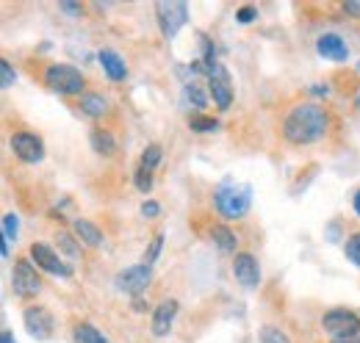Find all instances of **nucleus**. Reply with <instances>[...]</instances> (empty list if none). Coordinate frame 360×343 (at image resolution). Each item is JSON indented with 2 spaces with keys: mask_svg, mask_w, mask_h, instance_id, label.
I'll return each mask as SVG.
<instances>
[{
  "mask_svg": "<svg viewBox=\"0 0 360 343\" xmlns=\"http://www.w3.org/2000/svg\"><path fill=\"white\" fill-rule=\"evenodd\" d=\"M233 277H236L244 288H255V285L261 283V266H258L255 255L238 252V255L233 257Z\"/></svg>",
  "mask_w": 360,
  "mask_h": 343,
  "instance_id": "13",
  "label": "nucleus"
},
{
  "mask_svg": "<svg viewBox=\"0 0 360 343\" xmlns=\"http://www.w3.org/2000/svg\"><path fill=\"white\" fill-rule=\"evenodd\" d=\"M188 128L202 133V130H217L219 128V122H217L214 117H191V119H188Z\"/></svg>",
  "mask_w": 360,
  "mask_h": 343,
  "instance_id": "28",
  "label": "nucleus"
},
{
  "mask_svg": "<svg viewBox=\"0 0 360 343\" xmlns=\"http://www.w3.org/2000/svg\"><path fill=\"white\" fill-rule=\"evenodd\" d=\"M186 100L197 108V111H202L205 105H208V94H205V89L200 84H188L186 86Z\"/></svg>",
  "mask_w": 360,
  "mask_h": 343,
  "instance_id": "23",
  "label": "nucleus"
},
{
  "mask_svg": "<svg viewBox=\"0 0 360 343\" xmlns=\"http://www.w3.org/2000/svg\"><path fill=\"white\" fill-rule=\"evenodd\" d=\"M150 280H153V266L139 263V266H131V268H125V271H120V274L114 277V288H117L120 294H128V297L139 299V297L147 291Z\"/></svg>",
  "mask_w": 360,
  "mask_h": 343,
  "instance_id": "7",
  "label": "nucleus"
},
{
  "mask_svg": "<svg viewBox=\"0 0 360 343\" xmlns=\"http://www.w3.org/2000/svg\"><path fill=\"white\" fill-rule=\"evenodd\" d=\"M0 343H14V335H11L8 330H3V332H0Z\"/></svg>",
  "mask_w": 360,
  "mask_h": 343,
  "instance_id": "37",
  "label": "nucleus"
},
{
  "mask_svg": "<svg viewBox=\"0 0 360 343\" xmlns=\"http://www.w3.org/2000/svg\"><path fill=\"white\" fill-rule=\"evenodd\" d=\"M358 72H360V64H358Z\"/></svg>",
  "mask_w": 360,
  "mask_h": 343,
  "instance_id": "41",
  "label": "nucleus"
},
{
  "mask_svg": "<svg viewBox=\"0 0 360 343\" xmlns=\"http://www.w3.org/2000/svg\"><path fill=\"white\" fill-rule=\"evenodd\" d=\"M155 20L167 39H175L183 25L188 22V6L183 0H158L155 3Z\"/></svg>",
  "mask_w": 360,
  "mask_h": 343,
  "instance_id": "4",
  "label": "nucleus"
},
{
  "mask_svg": "<svg viewBox=\"0 0 360 343\" xmlns=\"http://www.w3.org/2000/svg\"><path fill=\"white\" fill-rule=\"evenodd\" d=\"M341 8H344V11L349 14V17H355V20H360V0H347V3L341 6Z\"/></svg>",
  "mask_w": 360,
  "mask_h": 343,
  "instance_id": "33",
  "label": "nucleus"
},
{
  "mask_svg": "<svg viewBox=\"0 0 360 343\" xmlns=\"http://www.w3.org/2000/svg\"><path fill=\"white\" fill-rule=\"evenodd\" d=\"M161 158H164V147H161V144H147L144 153H141V164H139V167L153 172L161 164Z\"/></svg>",
  "mask_w": 360,
  "mask_h": 343,
  "instance_id": "22",
  "label": "nucleus"
},
{
  "mask_svg": "<svg viewBox=\"0 0 360 343\" xmlns=\"http://www.w3.org/2000/svg\"><path fill=\"white\" fill-rule=\"evenodd\" d=\"M330 114L316 103H297L283 119V138L294 147H308L327 136Z\"/></svg>",
  "mask_w": 360,
  "mask_h": 343,
  "instance_id": "1",
  "label": "nucleus"
},
{
  "mask_svg": "<svg viewBox=\"0 0 360 343\" xmlns=\"http://www.w3.org/2000/svg\"><path fill=\"white\" fill-rule=\"evenodd\" d=\"M161 247H164V233H158V235L150 241V247H147V252H144V260H141V263L153 266V263H155V257L161 255Z\"/></svg>",
  "mask_w": 360,
  "mask_h": 343,
  "instance_id": "27",
  "label": "nucleus"
},
{
  "mask_svg": "<svg viewBox=\"0 0 360 343\" xmlns=\"http://www.w3.org/2000/svg\"><path fill=\"white\" fill-rule=\"evenodd\" d=\"M22 324H25V330H28L34 338H39V341H47V338L53 335V330H56L53 313H50L47 307H42V304L25 307V310H22Z\"/></svg>",
  "mask_w": 360,
  "mask_h": 343,
  "instance_id": "10",
  "label": "nucleus"
},
{
  "mask_svg": "<svg viewBox=\"0 0 360 343\" xmlns=\"http://www.w3.org/2000/svg\"><path fill=\"white\" fill-rule=\"evenodd\" d=\"M252 205V186L222 180L214 191V208L225 219H241Z\"/></svg>",
  "mask_w": 360,
  "mask_h": 343,
  "instance_id": "2",
  "label": "nucleus"
},
{
  "mask_svg": "<svg viewBox=\"0 0 360 343\" xmlns=\"http://www.w3.org/2000/svg\"><path fill=\"white\" fill-rule=\"evenodd\" d=\"M158 214H161V205H158L155 200H147V202L141 205V216H147V219H155Z\"/></svg>",
  "mask_w": 360,
  "mask_h": 343,
  "instance_id": "32",
  "label": "nucleus"
},
{
  "mask_svg": "<svg viewBox=\"0 0 360 343\" xmlns=\"http://www.w3.org/2000/svg\"><path fill=\"white\" fill-rule=\"evenodd\" d=\"M72 341L75 343H111L97 327H91L89 321H81L72 327Z\"/></svg>",
  "mask_w": 360,
  "mask_h": 343,
  "instance_id": "19",
  "label": "nucleus"
},
{
  "mask_svg": "<svg viewBox=\"0 0 360 343\" xmlns=\"http://www.w3.org/2000/svg\"><path fill=\"white\" fill-rule=\"evenodd\" d=\"M352 208H355V214L360 216V188L355 191V197H352Z\"/></svg>",
  "mask_w": 360,
  "mask_h": 343,
  "instance_id": "38",
  "label": "nucleus"
},
{
  "mask_svg": "<svg viewBox=\"0 0 360 343\" xmlns=\"http://www.w3.org/2000/svg\"><path fill=\"white\" fill-rule=\"evenodd\" d=\"M20 235V216L17 214H6L3 216V241L14 244Z\"/></svg>",
  "mask_w": 360,
  "mask_h": 343,
  "instance_id": "24",
  "label": "nucleus"
},
{
  "mask_svg": "<svg viewBox=\"0 0 360 343\" xmlns=\"http://www.w3.org/2000/svg\"><path fill=\"white\" fill-rule=\"evenodd\" d=\"M321 327H324L327 335H333V341H338V338H360L358 313L344 310V307L327 310V313L321 316Z\"/></svg>",
  "mask_w": 360,
  "mask_h": 343,
  "instance_id": "5",
  "label": "nucleus"
},
{
  "mask_svg": "<svg viewBox=\"0 0 360 343\" xmlns=\"http://www.w3.org/2000/svg\"><path fill=\"white\" fill-rule=\"evenodd\" d=\"M355 105H358V111H360V97H358V103H355Z\"/></svg>",
  "mask_w": 360,
  "mask_h": 343,
  "instance_id": "40",
  "label": "nucleus"
},
{
  "mask_svg": "<svg viewBox=\"0 0 360 343\" xmlns=\"http://www.w3.org/2000/svg\"><path fill=\"white\" fill-rule=\"evenodd\" d=\"M316 50H319L321 58L335 61V64H341V61L349 58V47H347V42H344L338 34H321V37L316 39Z\"/></svg>",
  "mask_w": 360,
  "mask_h": 343,
  "instance_id": "14",
  "label": "nucleus"
},
{
  "mask_svg": "<svg viewBox=\"0 0 360 343\" xmlns=\"http://www.w3.org/2000/svg\"><path fill=\"white\" fill-rule=\"evenodd\" d=\"M11 291H14L20 299H34V297H39L42 280H39V274H37V268H34L31 260H25V257H17V260H14Z\"/></svg>",
  "mask_w": 360,
  "mask_h": 343,
  "instance_id": "6",
  "label": "nucleus"
},
{
  "mask_svg": "<svg viewBox=\"0 0 360 343\" xmlns=\"http://www.w3.org/2000/svg\"><path fill=\"white\" fill-rule=\"evenodd\" d=\"M261 343H291V341H288V335L280 327L266 324V327H261Z\"/></svg>",
  "mask_w": 360,
  "mask_h": 343,
  "instance_id": "25",
  "label": "nucleus"
},
{
  "mask_svg": "<svg viewBox=\"0 0 360 343\" xmlns=\"http://www.w3.org/2000/svg\"><path fill=\"white\" fill-rule=\"evenodd\" d=\"M333 343H360V338H338V341Z\"/></svg>",
  "mask_w": 360,
  "mask_h": 343,
  "instance_id": "39",
  "label": "nucleus"
},
{
  "mask_svg": "<svg viewBox=\"0 0 360 343\" xmlns=\"http://www.w3.org/2000/svg\"><path fill=\"white\" fill-rule=\"evenodd\" d=\"M208 94L214 97L217 108L227 111L230 103H233V84H230V75L222 64H217L211 72H208Z\"/></svg>",
  "mask_w": 360,
  "mask_h": 343,
  "instance_id": "11",
  "label": "nucleus"
},
{
  "mask_svg": "<svg viewBox=\"0 0 360 343\" xmlns=\"http://www.w3.org/2000/svg\"><path fill=\"white\" fill-rule=\"evenodd\" d=\"M344 255L349 257V260L360 268V233L349 235V238L344 241Z\"/></svg>",
  "mask_w": 360,
  "mask_h": 343,
  "instance_id": "26",
  "label": "nucleus"
},
{
  "mask_svg": "<svg viewBox=\"0 0 360 343\" xmlns=\"http://www.w3.org/2000/svg\"><path fill=\"white\" fill-rule=\"evenodd\" d=\"M327 91H330L327 86H314V89H311V94H316V97H321V94L327 97Z\"/></svg>",
  "mask_w": 360,
  "mask_h": 343,
  "instance_id": "36",
  "label": "nucleus"
},
{
  "mask_svg": "<svg viewBox=\"0 0 360 343\" xmlns=\"http://www.w3.org/2000/svg\"><path fill=\"white\" fill-rule=\"evenodd\" d=\"M11 150H14V155H17L22 164H39V161L45 158V144H42V138H39L37 133H31V130H17V133L11 136Z\"/></svg>",
  "mask_w": 360,
  "mask_h": 343,
  "instance_id": "8",
  "label": "nucleus"
},
{
  "mask_svg": "<svg viewBox=\"0 0 360 343\" xmlns=\"http://www.w3.org/2000/svg\"><path fill=\"white\" fill-rule=\"evenodd\" d=\"M61 8H64L67 14H81V11H84V8H81L75 0H61Z\"/></svg>",
  "mask_w": 360,
  "mask_h": 343,
  "instance_id": "34",
  "label": "nucleus"
},
{
  "mask_svg": "<svg viewBox=\"0 0 360 343\" xmlns=\"http://www.w3.org/2000/svg\"><path fill=\"white\" fill-rule=\"evenodd\" d=\"M89 144L91 150L97 153V155H114V150H117V141H114V133L105 128H91L89 133Z\"/></svg>",
  "mask_w": 360,
  "mask_h": 343,
  "instance_id": "17",
  "label": "nucleus"
},
{
  "mask_svg": "<svg viewBox=\"0 0 360 343\" xmlns=\"http://www.w3.org/2000/svg\"><path fill=\"white\" fill-rule=\"evenodd\" d=\"M42 81L50 91L64 94V97H75V94L84 97L86 94V78L72 64H47Z\"/></svg>",
  "mask_w": 360,
  "mask_h": 343,
  "instance_id": "3",
  "label": "nucleus"
},
{
  "mask_svg": "<svg viewBox=\"0 0 360 343\" xmlns=\"http://www.w3.org/2000/svg\"><path fill=\"white\" fill-rule=\"evenodd\" d=\"M136 188L147 194V191L153 188V172L144 169V167H139V169H136Z\"/></svg>",
  "mask_w": 360,
  "mask_h": 343,
  "instance_id": "29",
  "label": "nucleus"
},
{
  "mask_svg": "<svg viewBox=\"0 0 360 343\" xmlns=\"http://www.w3.org/2000/svg\"><path fill=\"white\" fill-rule=\"evenodd\" d=\"M14 81H17V75H14V67H11V64L3 58V61H0V89H8V86L14 84Z\"/></svg>",
  "mask_w": 360,
  "mask_h": 343,
  "instance_id": "30",
  "label": "nucleus"
},
{
  "mask_svg": "<svg viewBox=\"0 0 360 343\" xmlns=\"http://www.w3.org/2000/svg\"><path fill=\"white\" fill-rule=\"evenodd\" d=\"M255 17H258V8H255V6H244V8H238V14H236L238 22H252Z\"/></svg>",
  "mask_w": 360,
  "mask_h": 343,
  "instance_id": "31",
  "label": "nucleus"
},
{
  "mask_svg": "<svg viewBox=\"0 0 360 343\" xmlns=\"http://www.w3.org/2000/svg\"><path fill=\"white\" fill-rule=\"evenodd\" d=\"M72 233H75V238L81 244H86L91 250H100L103 247V233H100V227L94 221H89V219H75L72 221Z\"/></svg>",
  "mask_w": 360,
  "mask_h": 343,
  "instance_id": "15",
  "label": "nucleus"
},
{
  "mask_svg": "<svg viewBox=\"0 0 360 343\" xmlns=\"http://www.w3.org/2000/svg\"><path fill=\"white\" fill-rule=\"evenodd\" d=\"M178 310L180 304L178 299H164L161 304L153 307V321H150V330L155 338H167L172 332V324L178 318Z\"/></svg>",
  "mask_w": 360,
  "mask_h": 343,
  "instance_id": "12",
  "label": "nucleus"
},
{
  "mask_svg": "<svg viewBox=\"0 0 360 343\" xmlns=\"http://www.w3.org/2000/svg\"><path fill=\"white\" fill-rule=\"evenodd\" d=\"M81 111L91 117V119H100V117H105L108 114V100L103 97V94H97V91H86L84 97H81Z\"/></svg>",
  "mask_w": 360,
  "mask_h": 343,
  "instance_id": "18",
  "label": "nucleus"
},
{
  "mask_svg": "<svg viewBox=\"0 0 360 343\" xmlns=\"http://www.w3.org/2000/svg\"><path fill=\"white\" fill-rule=\"evenodd\" d=\"M31 260L37 263V268H42V271H47V274H56V277H72V268L58 257V252H56L50 244L34 241V244H31Z\"/></svg>",
  "mask_w": 360,
  "mask_h": 343,
  "instance_id": "9",
  "label": "nucleus"
},
{
  "mask_svg": "<svg viewBox=\"0 0 360 343\" xmlns=\"http://www.w3.org/2000/svg\"><path fill=\"white\" fill-rule=\"evenodd\" d=\"M211 238H214V244H217L222 252H236V247H238V238H236V233H233L227 224H214Z\"/></svg>",
  "mask_w": 360,
  "mask_h": 343,
  "instance_id": "20",
  "label": "nucleus"
},
{
  "mask_svg": "<svg viewBox=\"0 0 360 343\" xmlns=\"http://www.w3.org/2000/svg\"><path fill=\"white\" fill-rule=\"evenodd\" d=\"M56 247H58V252L67 257H78V241L67 233V230H56Z\"/></svg>",
  "mask_w": 360,
  "mask_h": 343,
  "instance_id": "21",
  "label": "nucleus"
},
{
  "mask_svg": "<svg viewBox=\"0 0 360 343\" xmlns=\"http://www.w3.org/2000/svg\"><path fill=\"white\" fill-rule=\"evenodd\" d=\"M134 310H139V313H147L150 310V304L144 299H134Z\"/></svg>",
  "mask_w": 360,
  "mask_h": 343,
  "instance_id": "35",
  "label": "nucleus"
},
{
  "mask_svg": "<svg viewBox=\"0 0 360 343\" xmlns=\"http://www.w3.org/2000/svg\"><path fill=\"white\" fill-rule=\"evenodd\" d=\"M100 64H103V70H105V75L114 81V84H120V81H125L128 78V67H125V61L114 53V50H100Z\"/></svg>",
  "mask_w": 360,
  "mask_h": 343,
  "instance_id": "16",
  "label": "nucleus"
}]
</instances>
